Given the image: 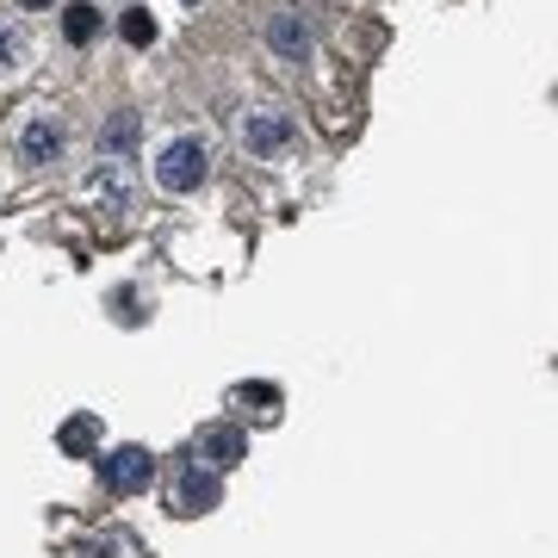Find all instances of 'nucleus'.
<instances>
[{
    "label": "nucleus",
    "mask_w": 558,
    "mask_h": 558,
    "mask_svg": "<svg viewBox=\"0 0 558 558\" xmlns=\"http://www.w3.org/2000/svg\"><path fill=\"white\" fill-rule=\"evenodd\" d=\"M242 150L255 155V162H279V155L299 150V125H292V112H274L261 106L242 118Z\"/></svg>",
    "instance_id": "obj_2"
},
{
    "label": "nucleus",
    "mask_w": 558,
    "mask_h": 558,
    "mask_svg": "<svg viewBox=\"0 0 558 558\" xmlns=\"http://www.w3.org/2000/svg\"><path fill=\"white\" fill-rule=\"evenodd\" d=\"M130 143H137V112H118V118L100 130V150H106V155H125Z\"/></svg>",
    "instance_id": "obj_12"
},
{
    "label": "nucleus",
    "mask_w": 558,
    "mask_h": 558,
    "mask_svg": "<svg viewBox=\"0 0 558 558\" xmlns=\"http://www.w3.org/2000/svg\"><path fill=\"white\" fill-rule=\"evenodd\" d=\"M217 496H224L217 472H199V466H187V472H180V484H174V509H180V516H212Z\"/></svg>",
    "instance_id": "obj_7"
},
{
    "label": "nucleus",
    "mask_w": 558,
    "mask_h": 558,
    "mask_svg": "<svg viewBox=\"0 0 558 558\" xmlns=\"http://www.w3.org/2000/svg\"><path fill=\"white\" fill-rule=\"evenodd\" d=\"M56 447L68 453V459H93V453H100V416H68L63 429H56Z\"/></svg>",
    "instance_id": "obj_8"
},
{
    "label": "nucleus",
    "mask_w": 558,
    "mask_h": 558,
    "mask_svg": "<svg viewBox=\"0 0 558 558\" xmlns=\"http://www.w3.org/2000/svg\"><path fill=\"white\" fill-rule=\"evenodd\" d=\"M118 31H125V43H130V50H150V43H155V20L143 13V7H130L125 20H118Z\"/></svg>",
    "instance_id": "obj_13"
},
{
    "label": "nucleus",
    "mask_w": 558,
    "mask_h": 558,
    "mask_svg": "<svg viewBox=\"0 0 558 558\" xmlns=\"http://www.w3.org/2000/svg\"><path fill=\"white\" fill-rule=\"evenodd\" d=\"M93 205H106V212H125V205H130V187H125V174L112 168V162H106L100 174H93Z\"/></svg>",
    "instance_id": "obj_10"
},
{
    "label": "nucleus",
    "mask_w": 558,
    "mask_h": 558,
    "mask_svg": "<svg viewBox=\"0 0 558 558\" xmlns=\"http://www.w3.org/2000/svg\"><path fill=\"white\" fill-rule=\"evenodd\" d=\"M63 143L68 137H63V125H56L50 112H31V118L20 125V162H31V168H38V162H56Z\"/></svg>",
    "instance_id": "obj_5"
},
{
    "label": "nucleus",
    "mask_w": 558,
    "mask_h": 558,
    "mask_svg": "<svg viewBox=\"0 0 558 558\" xmlns=\"http://www.w3.org/2000/svg\"><path fill=\"white\" fill-rule=\"evenodd\" d=\"M267 43H274L286 63H304L310 56V20H304L299 7H279L274 20H267Z\"/></svg>",
    "instance_id": "obj_6"
},
{
    "label": "nucleus",
    "mask_w": 558,
    "mask_h": 558,
    "mask_svg": "<svg viewBox=\"0 0 558 558\" xmlns=\"http://www.w3.org/2000/svg\"><path fill=\"white\" fill-rule=\"evenodd\" d=\"M20 7H50V0H20Z\"/></svg>",
    "instance_id": "obj_14"
},
{
    "label": "nucleus",
    "mask_w": 558,
    "mask_h": 558,
    "mask_svg": "<svg viewBox=\"0 0 558 558\" xmlns=\"http://www.w3.org/2000/svg\"><path fill=\"white\" fill-rule=\"evenodd\" d=\"M93 459H100V484H106L112 496L150 491V478H155V453L150 447H112V453H93Z\"/></svg>",
    "instance_id": "obj_3"
},
{
    "label": "nucleus",
    "mask_w": 558,
    "mask_h": 558,
    "mask_svg": "<svg viewBox=\"0 0 558 558\" xmlns=\"http://www.w3.org/2000/svg\"><path fill=\"white\" fill-rule=\"evenodd\" d=\"M205 174H212V150H205V137H174L168 150L155 155V180H162L168 193H193Z\"/></svg>",
    "instance_id": "obj_1"
},
{
    "label": "nucleus",
    "mask_w": 558,
    "mask_h": 558,
    "mask_svg": "<svg viewBox=\"0 0 558 558\" xmlns=\"http://www.w3.org/2000/svg\"><path fill=\"white\" fill-rule=\"evenodd\" d=\"M63 38L75 43V50L100 38V7H87V0H75V7L63 13Z\"/></svg>",
    "instance_id": "obj_9"
},
{
    "label": "nucleus",
    "mask_w": 558,
    "mask_h": 558,
    "mask_svg": "<svg viewBox=\"0 0 558 558\" xmlns=\"http://www.w3.org/2000/svg\"><path fill=\"white\" fill-rule=\"evenodd\" d=\"M20 68H25V31L13 20H0V81L20 75Z\"/></svg>",
    "instance_id": "obj_11"
},
{
    "label": "nucleus",
    "mask_w": 558,
    "mask_h": 558,
    "mask_svg": "<svg viewBox=\"0 0 558 558\" xmlns=\"http://www.w3.org/2000/svg\"><path fill=\"white\" fill-rule=\"evenodd\" d=\"M193 453L212 466V472H230V466L249 459V434H242L237 422H212V429H199V447Z\"/></svg>",
    "instance_id": "obj_4"
}]
</instances>
